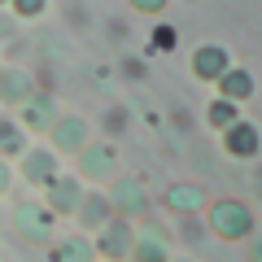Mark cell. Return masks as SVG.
<instances>
[{
  "mask_svg": "<svg viewBox=\"0 0 262 262\" xmlns=\"http://www.w3.org/2000/svg\"><path fill=\"white\" fill-rule=\"evenodd\" d=\"M214 88H219V96H223V101H232V105H245V101L253 96V88H258V83H253V75L245 70V66H232V70H227V75L219 79Z\"/></svg>",
  "mask_w": 262,
  "mask_h": 262,
  "instance_id": "obj_16",
  "label": "cell"
},
{
  "mask_svg": "<svg viewBox=\"0 0 262 262\" xmlns=\"http://www.w3.org/2000/svg\"><path fill=\"white\" fill-rule=\"evenodd\" d=\"M219 140H223V153L236 158V162H249V158L262 153V131L253 127L249 118H236L227 131H219Z\"/></svg>",
  "mask_w": 262,
  "mask_h": 262,
  "instance_id": "obj_8",
  "label": "cell"
},
{
  "mask_svg": "<svg viewBox=\"0 0 262 262\" xmlns=\"http://www.w3.org/2000/svg\"><path fill=\"white\" fill-rule=\"evenodd\" d=\"M57 118H61V110H57V101H53V96H44V92H35L27 105H18V122L27 131H53Z\"/></svg>",
  "mask_w": 262,
  "mask_h": 262,
  "instance_id": "obj_14",
  "label": "cell"
},
{
  "mask_svg": "<svg viewBox=\"0 0 262 262\" xmlns=\"http://www.w3.org/2000/svg\"><path fill=\"white\" fill-rule=\"evenodd\" d=\"M57 158H61V153L53 149V144H48V149H27L22 153V179H27L31 188H39V192H44L48 184H53L57 175H61V166H57Z\"/></svg>",
  "mask_w": 262,
  "mask_h": 262,
  "instance_id": "obj_10",
  "label": "cell"
},
{
  "mask_svg": "<svg viewBox=\"0 0 262 262\" xmlns=\"http://www.w3.org/2000/svg\"><path fill=\"white\" fill-rule=\"evenodd\" d=\"M0 5H9V0H0Z\"/></svg>",
  "mask_w": 262,
  "mask_h": 262,
  "instance_id": "obj_25",
  "label": "cell"
},
{
  "mask_svg": "<svg viewBox=\"0 0 262 262\" xmlns=\"http://www.w3.org/2000/svg\"><path fill=\"white\" fill-rule=\"evenodd\" d=\"M0 70H5V66H0Z\"/></svg>",
  "mask_w": 262,
  "mask_h": 262,
  "instance_id": "obj_27",
  "label": "cell"
},
{
  "mask_svg": "<svg viewBox=\"0 0 262 262\" xmlns=\"http://www.w3.org/2000/svg\"><path fill=\"white\" fill-rule=\"evenodd\" d=\"M31 131L22 127L18 118H0V158L5 162H13V158H22V153L31 149V140H27Z\"/></svg>",
  "mask_w": 262,
  "mask_h": 262,
  "instance_id": "obj_17",
  "label": "cell"
},
{
  "mask_svg": "<svg viewBox=\"0 0 262 262\" xmlns=\"http://www.w3.org/2000/svg\"><path fill=\"white\" fill-rule=\"evenodd\" d=\"M48 144H53L61 158H79V153L92 144V127H88V118H79V114H61V118L53 122V131H48Z\"/></svg>",
  "mask_w": 262,
  "mask_h": 262,
  "instance_id": "obj_5",
  "label": "cell"
},
{
  "mask_svg": "<svg viewBox=\"0 0 262 262\" xmlns=\"http://www.w3.org/2000/svg\"><path fill=\"white\" fill-rule=\"evenodd\" d=\"M96 262H105V258H96Z\"/></svg>",
  "mask_w": 262,
  "mask_h": 262,
  "instance_id": "obj_26",
  "label": "cell"
},
{
  "mask_svg": "<svg viewBox=\"0 0 262 262\" xmlns=\"http://www.w3.org/2000/svg\"><path fill=\"white\" fill-rule=\"evenodd\" d=\"M9 184H13V166H9L5 158H0V196L9 192Z\"/></svg>",
  "mask_w": 262,
  "mask_h": 262,
  "instance_id": "obj_22",
  "label": "cell"
},
{
  "mask_svg": "<svg viewBox=\"0 0 262 262\" xmlns=\"http://www.w3.org/2000/svg\"><path fill=\"white\" fill-rule=\"evenodd\" d=\"M127 262H170V236H166V227L140 219V223H136V245H131V258Z\"/></svg>",
  "mask_w": 262,
  "mask_h": 262,
  "instance_id": "obj_7",
  "label": "cell"
},
{
  "mask_svg": "<svg viewBox=\"0 0 262 262\" xmlns=\"http://www.w3.org/2000/svg\"><path fill=\"white\" fill-rule=\"evenodd\" d=\"M96 258H105V262H127L131 258V245H136V223L131 219H122V214H114L110 223L96 232Z\"/></svg>",
  "mask_w": 262,
  "mask_h": 262,
  "instance_id": "obj_3",
  "label": "cell"
},
{
  "mask_svg": "<svg viewBox=\"0 0 262 262\" xmlns=\"http://www.w3.org/2000/svg\"><path fill=\"white\" fill-rule=\"evenodd\" d=\"M236 118H241V105L223 101V96H210V105H206V127L210 131H227Z\"/></svg>",
  "mask_w": 262,
  "mask_h": 262,
  "instance_id": "obj_19",
  "label": "cell"
},
{
  "mask_svg": "<svg viewBox=\"0 0 262 262\" xmlns=\"http://www.w3.org/2000/svg\"><path fill=\"white\" fill-rule=\"evenodd\" d=\"M166 210L175 219H184V214H206V206H210V192L201 184H170L166 188Z\"/></svg>",
  "mask_w": 262,
  "mask_h": 262,
  "instance_id": "obj_13",
  "label": "cell"
},
{
  "mask_svg": "<svg viewBox=\"0 0 262 262\" xmlns=\"http://www.w3.org/2000/svg\"><path fill=\"white\" fill-rule=\"evenodd\" d=\"M9 9L18 13L22 22H35V18H44V13H48V0H9Z\"/></svg>",
  "mask_w": 262,
  "mask_h": 262,
  "instance_id": "obj_20",
  "label": "cell"
},
{
  "mask_svg": "<svg viewBox=\"0 0 262 262\" xmlns=\"http://www.w3.org/2000/svg\"><path fill=\"white\" fill-rule=\"evenodd\" d=\"M39 88H35V75L31 70H22V66H5L0 70V105H27L31 96H35Z\"/></svg>",
  "mask_w": 262,
  "mask_h": 262,
  "instance_id": "obj_12",
  "label": "cell"
},
{
  "mask_svg": "<svg viewBox=\"0 0 262 262\" xmlns=\"http://www.w3.org/2000/svg\"><path fill=\"white\" fill-rule=\"evenodd\" d=\"M249 262H262V232L249 236Z\"/></svg>",
  "mask_w": 262,
  "mask_h": 262,
  "instance_id": "obj_23",
  "label": "cell"
},
{
  "mask_svg": "<svg viewBox=\"0 0 262 262\" xmlns=\"http://www.w3.org/2000/svg\"><path fill=\"white\" fill-rule=\"evenodd\" d=\"M232 66H236V61H232V53H227L223 44H201V48L192 53V75L201 79V83H219Z\"/></svg>",
  "mask_w": 262,
  "mask_h": 262,
  "instance_id": "obj_11",
  "label": "cell"
},
{
  "mask_svg": "<svg viewBox=\"0 0 262 262\" xmlns=\"http://www.w3.org/2000/svg\"><path fill=\"white\" fill-rule=\"evenodd\" d=\"M127 5H131V9H136V13H144V18H158V13L166 9L170 0H127Z\"/></svg>",
  "mask_w": 262,
  "mask_h": 262,
  "instance_id": "obj_21",
  "label": "cell"
},
{
  "mask_svg": "<svg viewBox=\"0 0 262 262\" xmlns=\"http://www.w3.org/2000/svg\"><path fill=\"white\" fill-rule=\"evenodd\" d=\"M201 219H206V227L219 236V241H227V245L253 236V210L245 206L241 196H219V201H210Z\"/></svg>",
  "mask_w": 262,
  "mask_h": 262,
  "instance_id": "obj_1",
  "label": "cell"
},
{
  "mask_svg": "<svg viewBox=\"0 0 262 262\" xmlns=\"http://www.w3.org/2000/svg\"><path fill=\"white\" fill-rule=\"evenodd\" d=\"M53 258L57 262H96V245H92V236H57Z\"/></svg>",
  "mask_w": 262,
  "mask_h": 262,
  "instance_id": "obj_18",
  "label": "cell"
},
{
  "mask_svg": "<svg viewBox=\"0 0 262 262\" xmlns=\"http://www.w3.org/2000/svg\"><path fill=\"white\" fill-rule=\"evenodd\" d=\"M79 227H83V232H101V227L105 223H110V219H114V206H110V196H105V192H83V201H79Z\"/></svg>",
  "mask_w": 262,
  "mask_h": 262,
  "instance_id": "obj_15",
  "label": "cell"
},
{
  "mask_svg": "<svg viewBox=\"0 0 262 262\" xmlns=\"http://www.w3.org/2000/svg\"><path fill=\"white\" fill-rule=\"evenodd\" d=\"M53 223H57V214L44 201H18V210H13V227L27 241H48L53 236Z\"/></svg>",
  "mask_w": 262,
  "mask_h": 262,
  "instance_id": "obj_9",
  "label": "cell"
},
{
  "mask_svg": "<svg viewBox=\"0 0 262 262\" xmlns=\"http://www.w3.org/2000/svg\"><path fill=\"white\" fill-rule=\"evenodd\" d=\"M170 262H188V258H170Z\"/></svg>",
  "mask_w": 262,
  "mask_h": 262,
  "instance_id": "obj_24",
  "label": "cell"
},
{
  "mask_svg": "<svg viewBox=\"0 0 262 262\" xmlns=\"http://www.w3.org/2000/svg\"><path fill=\"white\" fill-rule=\"evenodd\" d=\"M75 175L83 179V184H96V188H105L114 175H118V153L110 149V144H88L83 153L75 158Z\"/></svg>",
  "mask_w": 262,
  "mask_h": 262,
  "instance_id": "obj_4",
  "label": "cell"
},
{
  "mask_svg": "<svg viewBox=\"0 0 262 262\" xmlns=\"http://www.w3.org/2000/svg\"><path fill=\"white\" fill-rule=\"evenodd\" d=\"M79 201H83V179H79L75 170H61V175L44 188V206L53 210L57 219H75Z\"/></svg>",
  "mask_w": 262,
  "mask_h": 262,
  "instance_id": "obj_6",
  "label": "cell"
},
{
  "mask_svg": "<svg viewBox=\"0 0 262 262\" xmlns=\"http://www.w3.org/2000/svg\"><path fill=\"white\" fill-rule=\"evenodd\" d=\"M105 196H110V206H114V214H122V219H149V192H144V184L136 175H114L110 179V188H105Z\"/></svg>",
  "mask_w": 262,
  "mask_h": 262,
  "instance_id": "obj_2",
  "label": "cell"
}]
</instances>
